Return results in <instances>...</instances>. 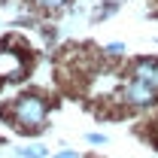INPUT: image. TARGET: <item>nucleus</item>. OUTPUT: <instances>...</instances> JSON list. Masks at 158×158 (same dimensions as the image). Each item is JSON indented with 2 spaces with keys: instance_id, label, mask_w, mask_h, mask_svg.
<instances>
[{
  "instance_id": "6",
  "label": "nucleus",
  "mask_w": 158,
  "mask_h": 158,
  "mask_svg": "<svg viewBox=\"0 0 158 158\" xmlns=\"http://www.w3.org/2000/svg\"><path fill=\"white\" fill-rule=\"evenodd\" d=\"M31 3H34L37 9H49V12H52V9H61V6H67L70 0H31Z\"/></svg>"
},
{
  "instance_id": "8",
  "label": "nucleus",
  "mask_w": 158,
  "mask_h": 158,
  "mask_svg": "<svg viewBox=\"0 0 158 158\" xmlns=\"http://www.w3.org/2000/svg\"><path fill=\"white\" fill-rule=\"evenodd\" d=\"M88 143H91V146H106V143H110V137H106V134H98V131H94V134H88Z\"/></svg>"
},
{
  "instance_id": "9",
  "label": "nucleus",
  "mask_w": 158,
  "mask_h": 158,
  "mask_svg": "<svg viewBox=\"0 0 158 158\" xmlns=\"http://www.w3.org/2000/svg\"><path fill=\"white\" fill-rule=\"evenodd\" d=\"M52 158H82L79 152H73V149H61V152H55Z\"/></svg>"
},
{
  "instance_id": "1",
  "label": "nucleus",
  "mask_w": 158,
  "mask_h": 158,
  "mask_svg": "<svg viewBox=\"0 0 158 158\" xmlns=\"http://www.w3.org/2000/svg\"><path fill=\"white\" fill-rule=\"evenodd\" d=\"M49 100L43 94H21L9 103V110H3V116H9V122L15 125V131L21 134H37L46 128V118H49Z\"/></svg>"
},
{
  "instance_id": "3",
  "label": "nucleus",
  "mask_w": 158,
  "mask_h": 158,
  "mask_svg": "<svg viewBox=\"0 0 158 158\" xmlns=\"http://www.w3.org/2000/svg\"><path fill=\"white\" fill-rule=\"evenodd\" d=\"M31 64L34 61L27 58V55H21L15 52L12 46H0V79H6V82H21V79L27 76V70H31Z\"/></svg>"
},
{
  "instance_id": "5",
  "label": "nucleus",
  "mask_w": 158,
  "mask_h": 158,
  "mask_svg": "<svg viewBox=\"0 0 158 158\" xmlns=\"http://www.w3.org/2000/svg\"><path fill=\"white\" fill-rule=\"evenodd\" d=\"M15 155L19 158H49V149H46L43 143H27V146L15 149Z\"/></svg>"
},
{
  "instance_id": "2",
  "label": "nucleus",
  "mask_w": 158,
  "mask_h": 158,
  "mask_svg": "<svg viewBox=\"0 0 158 158\" xmlns=\"http://www.w3.org/2000/svg\"><path fill=\"white\" fill-rule=\"evenodd\" d=\"M116 100L122 103V106H128V110H146V106H152L158 100V94L149 88V85H143L140 79H125L122 82V88H118Z\"/></svg>"
},
{
  "instance_id": "4",
  "label": "nucleus",
  "mask_w": 158,
  "mask_h": 158,
  "mask_svg": "<svg viewBox=\"0 0 158 158\" xmlns=\"http://www.w3.org/2000/svg\"><path fill=\"white\" fill-rule=\"evenodd\" d=\"M131 76L140 79L143 85H149V88L158 94V61H155V58H140V61H134Z\"/></svg>"
},
{
  "instance_id": "7",
  "label": "nucleus",
  "mask_w": 158,
  "mask_h": 158,
  "mask_svg": "<svg viewBox=\"0 0 158 158\" xmlns=\"http://www.w3.org/2000/svg\"><path fill=\"white\" fill-rule=\"evenodd\" d=\"M122 52H125L122 43H110V46H103V55H106V58H118Z\"/></svg>"
}]
</instances>
